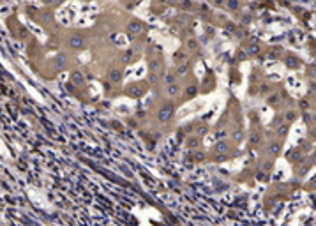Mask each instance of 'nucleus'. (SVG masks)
Returning <instances> with one entry per match:
<instances>
[{
	"label": "nucleus",
	"instance_id": "nucleus-6",
	"mask_svg": "<svg viewBox=\"0 0 316 226\" xmlns=\"http://www.w3.org/2000/svg\"><path fill=\"white\" fill-rule=\"evenodd\" d=\"M108 80H110L111 83H119L120 80H122V72H120L119 69H110L108 71Z\"/></svg>",
	"mask_w": 316,
	"mask_h": 226
},
{
	"label": "nucleus",
	"instance_id": "nucleus-13",
	"mask_svg": "<svg viewBox=\"0 0 316 226\" xmlns=\"http://www.w3.org/2000/svg\"><path fill=\"white\" fill-rule=\"evenodd\" d=\"M194 92H196V87H189V88H187V94H189V95H193Z\"/></svg>",
	"mask_w": 316,
	"mask_h": 226
},
{
	"label": "nucleus",
	"instance_id": "nucleus-15",
	"mask_svg": "<svg viewBox=\"0 0 316 226\" xmlns=\"http://www.w3.org/2000/svg\"><path fill=\"white\" fill-rule=\"evenodd\" d=\"M277 150H279V147H277V145H272V147H270V152H277Z\"/></svg>",
	"mask_w": 316,
	"mask_h": 226
},
{
	"label": "nucleus",
	"instance_id": "nucleus-16",
	"mask_svg": "<svg viewBox=\"0 0 316 226\" xmlns=\"http://www.w3.org/2000/svg\"><path fill=\"white\" fill-rule=\"evenodd\" d=\"M240 136H242V134H240V133H239V131H237V133H235V134H233V138H235V140H239V138H240Z\"/></svg>",
	"mask_w": 316,
	"mask_h": 226
},
{
	"label": "nucleus",
	"instance_id": "nucleus-8",
	"mask_svg": "<svg viewBox=\"0 0 316 226\" xmlns=\"http://www.w3.org/2000/svg\"><path fill=\"white\" fill-rule=\"evenodd\" d=\"M189 69V64H184V65H178V69H177V74H178V76H182L184 72H185V71Z\"/></svg>",
	"mask_w": 316,
	"mask_h": 226
},
{
	"label": "nucleus",
	"instance_id": "nucleus-12",
	"mask_svg": "<svg viewBox=\"0 0 316 226\" xmlns=\"http://www.w3.org/2000/svg\"><path fill=\"white\" fill-rule=\"evenodd\" d=\"M187 145H189L191 148H193V147H196V145H198V140H194V138H193V140H189V143H187Z\"/></svg>",
	"mask_w": 316,
	"mask_h": 226
},
{
	"label": "nucleus",
	"instance_id": "nucleus-3",
	"mask_svg": "<svg viewBox=\"0 0 316 226\" xmlns=\"http://www.w3.org/2000/svg\"><path fill=\"white\" fill-rule=\"evenodd\" d=\"M127 92H129V95H133V97H140L141 94L145 92V87H141V83H133L129 88H127Z\"/></svg>",
	"mask_w": 316,
	"mask_h": 226
},
{
	"label": "nucleus",
	"instance_id": "nucleus-11",
	"mask_svg": "<svg viewBox=\"0 0 316 226\" xmlns=\"http://www.w3.org/2000/svg\"><path fill=\"white\" fill-rule=\"evenodd\" d=\"M173 81H175V76H173V74H168V76H166V83H173Z\"/></svg>",
	"mask_w": 316,
	"mask_h": 226
},
{
	"label": "nucleus",
	"instance_id": "nucleus-4",
	"mask_svg": "<svg viewBox=\"0 0 316 226\" xmlns=\"http://www.w3.org/2000/svg\"><path fill=\"white\" fill-rule=\"evenodd\" d=\"M71 83L76 85V87H80V85L85 83V76L83 72H80V71H74V72H71Z\"/></svg>",
	"mask_w": 316,
	"mask_h": 226
},
{
	"label": "nucleus",
	"instance_id": "nucleus-17",
	"mask_svg": "<svg viewBox=\"0 0 316 226\" xmlns=\"http://www.w3.org/2000/svg\"><path fill=\"white\" fill-rule=\"evenodd\" d=\"M42 2H44V4H51V2H53V0H42Z\"/></svg>",
	"mask_w": 316,
	"mask_h": 226
},
{
	"label": "nucleus",
	"instance_id": "nucleus-5",
	"mask_svg": "<svg viewBox=\"0 0 316 226\" xmlns=\"http://www.w3.org/2000/svg\"><path fill=\"white\" fill-rule=\"evenodd\" d=\"M127 30L131 32V34H141L143 32V23H140V21H131L129 25H127Z\"/></svg>",
	"mask_w": 316,
	"mask_h": 226
},
{
	"label": "nucleus",
	"instance_id": "nucleus-9",
	"mask_svg": "<svg viewBox=\"0 0 316 226\" xmlns=\"http://www.w3.org/2000/svg\"><path fill=\"white\" fill-rule=\"evenodd\" d=\"M64 65H65V56L58 55L57 56V67H64Z\"/></svg>",
	"mask_w": 316,
	"mask_h": 226
},
{
	"label": "nucleus",
	"instance_id": "nucleus-7",
	"mask_svg": "<svg viewBox=\"0 0 316 226\" xmlns=\"http://www.w3.org/2000/svg\"><path fill=\"white\" fill-rule=\"evenodd\" d=\"M168 94H170V95H177V94H178V85H177V83H170L168 85Z\"/></svg>",
	"mask_w": 316,
	"mask_h": 226
},
{
	"label": "nucleus",
	"instance_id": "nucleus-1",
	"mask_svg": "<svg viewBox=\"0 0 316 226\" xmlns=\"http://www.w3.org/2000/svg\"><path fill=\"white\" fill-rule=\"evenodd\" d=\"M171 115H173V106H170V104H164L157 111V119L159 120H162V122H166V120H170L171 119Z\"/></svg>",
	"mask_w": 316,
	"mask_h": 226
},
{
	"label": "nucleus",
	"instance_id": "nucleus-2",
	"mask_svg": "<svg viewBox=\"0 0 316 226\" xmlns=\"http://www.w3.org/2000/svg\"><path fill=\"white\" fill-rule=\"evenodd\" d=\"M69 46L72 49H81L85 46V39L81 37V35H72L69 39Z\"/></svg>",
	"mask_w": 316,
	"mask_h": 226
},
{
	"label": "nucleus",
	"instance_id": "nucleus-14",
	"mask_svg": "<svg viewBox=\"0 0 316 226\" xmlns=\"http://www.w3.org/2000/svg\"><path fill=\"white\" fill-rule=\"evenodd\" d=\"M187 46H189L191 49H194V48H196V41H189V44H187Z\"/></svg>",
	"mask_w": 316,
	"mask_h": 226
},
{
	"label": "nucleus",
	"instance_id": "nucleus-10",
	"mask_svg": "<svg viewBox=\"0 0 316 226\" xmlns=\"http://www.w3.org/2000/svg\"><path fill=\"white\" fill-rule=\"evenodd\" d=\"M216 152H226V143L224 141H221V143L216 145Z\"/></svg>",
	"mask_w": 316,
	"mask_h": 226
}]
</instances>
